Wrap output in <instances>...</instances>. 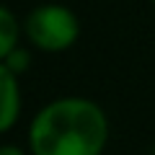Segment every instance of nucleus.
<instances>
[{"label":"nucleus","instance_id":"obj_3","mask_svg":"<svg viewBox=\"0 0 155 155\" xmlns=\"http://www.w3.org/2000/svg\"><path fill=\"white\" fill-rule=\"evenodd\" d=\"M0 88H3V98H0V129L11 132L16 127V122L21 119V78L8 72L5 67H0Z\"/></svg>","mask_w":155,"mask_h":155},{"label":"nucleus","instance_id":"obj_5","mask_svg":"<svg viewBox=\"0 0 155 155\" xmlns=\"http://www.w3.org/2000/svg\"><path fill=\"white\" fill-rule=\"evenodd\" d=\"M0 67H5L8 72H13V75H18L21 78L23 72L31 67V52L28 49H13L11 54H5V57H0Z\"/></svg>","mask_w":155,"mask_h":155},{"label":"nucleus","instance_id":"obj_6","mask_svg":"<svg viewBox=\"0 0 155 155\" xmlns=\"http://www.w3.org/2000/svg\"><path fill=\"white\" fill-rule=\"evenodd\" d=\"M0 155H26V153H23L18 145H11V142H8V145H3V147H0Z\"/></svg>","mask_w":155,"mask_h":155},{"label":"nucleus","instance_id":"obj_2","mask_svg":"<svg viewBox=\"0 0 155 155\" xmlns=\"http://www.w3.org/2000/svg\"><path fill=\"white\" fill-rule=\"evenodd\" d=\"M23 34L34 49L60 54L80 39V18L62 3H41L26 13Z\"/></svg>","mask_w":155,"mask_h":155},{"label":"nucleus","instance_id":"obj_1","mask_svg":"<svg viewBox=\"0 0 155 155\" xmlns=\"http://www.w3.org/2000/svg\"><path fill=\"white\" fill-rule=\"evenodd\" d=\"M109 116L93 98L62 96L34 114L28 124L31 155H104Z\"/></svg>","mask_w":155,"mask_h":155},{"label":"nucleus","instance_id":"obj_4","mask_svg":"<svg viewBox=\"0 0 155 155\" xmlns=\"http://www.w3.org/2000/svg\"><path fill=\"white\" fill-rule=\"evenodd\" d=\"M21 31H23V23L16 18V13L8 5H3L0 8V57H5L13 49H18Z\"/></svg>","mask_w":155,"mask_h":155},{"label":"nucleus","instance_id":"obj_7","mask_svg":"<svg viewBox=\"0 0 155 155\" xmlns=\"http://www.w3.org/2000/svg\"><path fill=\"white\" fill-rule=\"evenodd\" d=\"M153 5H155V0H153Z\"/></svg>","mask_w":155,"mask_h":155}]
</instances>
